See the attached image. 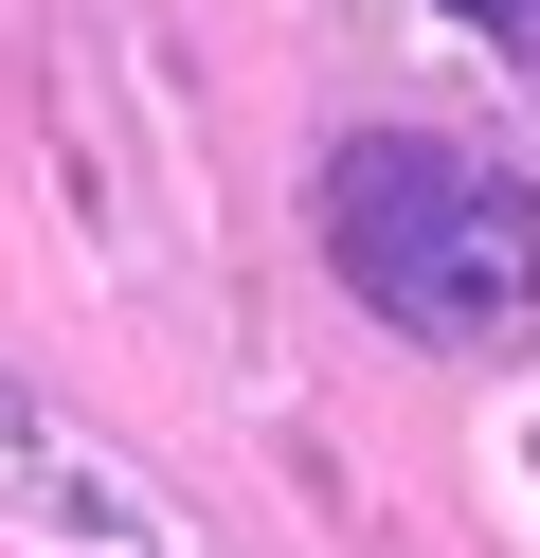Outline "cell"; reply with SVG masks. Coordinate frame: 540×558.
<instances>
[{
    "label": "cell",
    "instance_id": "cell-1",
    "mask_svg": "<svg viewBox=\"0 0 540 558\" xmlns=\"http://www.w3.org/2000/svg\"><path fill=\"white\" fill-rule=\"evenodd\" d=\"M324 270L396 342H523L540 325V198L487 145L432 126H343L324 145Z\"/></svg>",
    "mask_w": 540,
    "mask_h": 558
},
{
    "label": "cell",
    "instance_id": "cell-2",
    "mask_svg": "<svg viewBox=\"0 0 540 558\" xmlns=\"http://www.w3.org/2000/svg\"><path fill=\"white\" fill-rule=\"evenodd\" d=\"M451 19H468V37L504 54V73H540V0H451Z\"/></svg>",
    "mask_w": 540,
    "mask_h": 558
}]
</instances>
